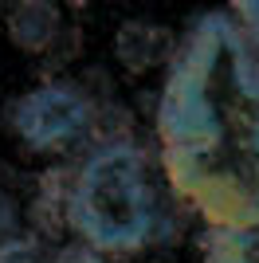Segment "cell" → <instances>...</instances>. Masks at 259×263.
<instances>
[{"label": "cell", "mask_w": 259, "mask_h": 263, "mask_svg": "<svg viewBox=\"0 0 259 263\" xmlns=\"http://www.w3.org/2000/svg\"><path fill=\"white\" fill-rule=\"evenodd\" d=\"M153 126L173 197L205 228L259 216V51L228 8L173 44Z\"/></svg>", "instance_id": "6da1fadb"}, {"label": "cell", "mask_w": 259, "mask_h": 263, "mask_svg": "<svg viewBox=\"0 0 259 263\" xmlns=\"http://www.w3.org/2000/svg\"><path fill=\"white\" fill-rule=\"evenodd\" d=\"M63 228L75 243L110 263L141 255L165 240L169 216L161 177L138 138H102L67 169Z\"/></svg>", "instance_id": "7a4b0ae2"}, {"label": "cell", "mask_w": 259, "mask_h": 263, "mask_svg": "<svg viewBox=\"0 0 259 263\" xmlns=\"http://www.w3.org/2000/svg\"><path fill=\"white\" fill-rule=\"evenodd\" d=\"M8 126L24 149L63 157L83 145L98 126V102L75 79H43L12 102Z\"/></svg>", "instance_id": "3957f363"}, {"label": "cell", "mask_w": 259, "mask_h": 263, "mask_svg": "<svg viewBox=\"0 0 259 263\" xmlns=\"http://www.w3.org/2000/svg\"><path fill=\"white\" fill-rule=\"evenodd\" d=\"M59 32H63V16L47 0H28L8 12V40L28 55L47 51L59 40Z\"/></svg>", "instance_id": "277c9868"}, {"label": "cell", "mask_w": 259, "mask_h": 263, "mask_svg": "<svg viewBox=\"0 0 259 263\" xmlns=\"http://www.w3.org/2000/svg\"><path fill=\"white\" fill-rule=\"evenodd\" d=\"M200 263H259V216L228 228H200Z\"/></svg>", "instance_id": "5b68a950"}, {"label": "cell", "mask_w": 259, "mask_h": 263, "mask_svg": "<svg viewBox=\"0 0 259 263\" xmlns=\"http://www.w3.org/2000/svg\"><path fill=\"white\" fill-rule=\"evenodd\" d=\"M173 40L165 28L153 24H126L118 32V59L130 71H150L153 63H169Z\"/></svg>", "instance_id": "8992f818"}, {"label": "cell", "mask_w": 259, "mask_h": 263, "mask_svg": "<svg viewBox=\"0 0 259 263\" xmlns=\"http://www.w3.org/2000/svg\"><path fill=\"white\" fill-rule=\"evenodd\" d=\"M0 263H55V248L35 232H16L0 243Z\"/></svg>", "instance_id": "52a82bcc"}, {"label": "cell", "mask_w": 259, "mask_h": 263, "mask_svg": "<svg viewBox=\"0 0 259 263\" xmlns=\"http://www.w3.org/2000/svg\"><path fill=\"white\" fill-rule=\"evenodd\" d=\"M236 16V24L244 28V35L251 40V47L259 51V0H239L236 8H228Z\"/></svg>", "instance_id": "ba28073f"}, {"label": "cell", "mask_w": 259, "mask_h": 263, "mask_svg": "<svg viewBox=\"0 0 259 263\" xmlns=\"http://www.w3.org/2000/svg\"><path fill=\"white\" fill-rule=\"evenodd\" d=\"M55 263H110V259L83 248V243H63V248H55Z\"/></svg>", "instance_id": "9c48e42d"}, {"label": "cell", "mask_w": 259, "mask_h": 263, "mask_svg": "<svg viewBox=\"0 0 259 263\" xmlns=\"http://www.w3.org/2000/svg\"><path fill=\"white\" fill-rule=\"evenodd\" d=\"M12 216H16V212H12L8 197H4V193H0V243L8 240V236H16V224H12Z\"/></svg>", "instance_id": "30bf717a"}]
</instances>
